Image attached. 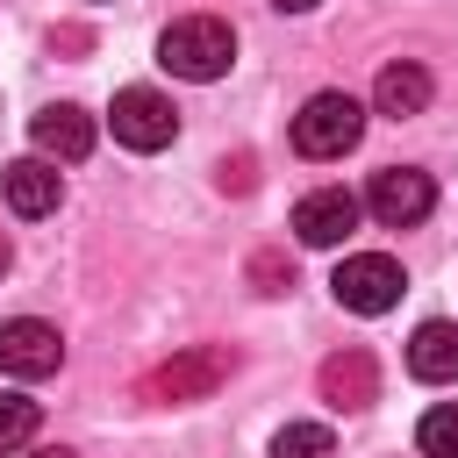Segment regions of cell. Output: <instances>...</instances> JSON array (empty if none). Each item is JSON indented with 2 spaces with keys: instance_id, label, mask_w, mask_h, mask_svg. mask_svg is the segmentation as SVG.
<instances>
[{
  "instance_id": "6da1fadb",
  "label": "cell",
  "mask_w": 458,
  "mask_h": 458,
  "mask_svg": "<svg viewBox=\"0 0 458 458\" xmlns=\"http://www.w3.org/2000/svg\"><path fill=\"white\" fill-rule=\"evenodd\" d=\"M157 64H165L172 79L208 86V79H222V72L236 64V36H229V21H215V14H179V21L157 36Z\"/></svg>"
},
{
  "instance_id": "7a4b0ae2",
  "label": "cell",
  "mask_w": 458,
  "mask_h": 458,
  "mask_svg": "<svg viewBox=\"0 0 458 458\" xmlns=\"http://www.w3.org/2000/svg\"><path fill=\"white\" fill-rule=\"evenodd\" d=\"M358 136H365V107L351 100V93H308L301 100V114H293V150L301 157H344V150H358Z\"/></svg>"
},
{
  "instance_id": "3957f363",
  "label": "cell",
  "mask_w": 458,
  "mask_h": 458,
  "mask_svg": "<svg viewBox=\"0 0 458 458\" xmlns=\"http://www.w3.org/2000/svg\"><path fill=\"white\" fill-rule=\"evenodd\" d=\"M107 129L122 150H165L179 136V107L157 93V86H122L114 107H107Z\"/></svg>"
},
{
  "instance_id": "277c9868",
  "label": "cell",
  "mask_w": 458,
  "mask_h": 458,
  "mask_svg": "<svg viewBox=\"0 0 458 458\" xmlns=\"http://www.w3.org/2000/svg\"><path fill=\"white\" fill-rule=\"evenodd\" d=\"M365 208H372V222H379V229H415V222L437 208V179H429V172H415V165H386V172H372Z\"/></svg>"
},
{
  "instance_id": "5b68a950",
  "label": "cell",
  "mask_w": 458,
  "mask_h": 458,
  "mask_svg": "<svg viewBox=\"0 0 458 458\" xmlns=\"http://www.w3.org/2000/svg\"><path fill=\"white\" fill-rule=\"evenodd\" d=\"M401 265L386 258V250H358V258H344L336 265V279H329V293L351 308V315H386L394 301H401Z\"/></svg>"
},
{
  "instance_id": "8992f818",
  "label": "cell",
  "mask_w": 458,
  "mask_h": 458,
  "mask_svg": "<svg viewBox=\"0 0 458 458\" xmlns=\"http://www.w3.org/2000/svg\"><path fill=\"white\" fill-rule=\"evenodd\" d=\"M229 351L222 344H193V351H179V358H165L150 379H143V394L150 401H208L222 379H229Z\"/></svg>"
},
{
  "instance_id": "52a82bcc",
  "label": "cell",
  "mask_w": 458,
  "mask_h": 458,
  "mask_svg": "<svg viewBox=\"0 0 458 458\" xmlns=\"http://www.w3.org/2000/svg\"><path fill=\"white\" fill-rule=\"evenodd\" d=\"M358 215H365L358 193H344V186H315V193L293 200V236H301L308 250H336V243L358 229Z\"/></svg>"
},
{
  "instance_id": "ba28073f",
  "label": "cell",
  "mask_w": 458,
  "mask_h": 458,
  "mask_svg": "<svg viewBox=\"0 0 458 458\" xmlns=\"http://www.w3.org/2000/svg\"><path fill=\"white\" fill-rule=\"evenodd\" d=\"M57 365H64V336L50 322H36V315L0 322V372L7 379H50Z\"/></svg>"
},
{
  "instance_id": "9c48e42d",
  "label": "cell",
  "mask_w": 458,
  "mask_h": 458,
  "mask_svg": "<svg viewBox=\"0 0 458 458\" xmlns=\"http://www.w3.org/2000/svg\"><path fill=\"white\" fill-rule=\"evenodd\" d=\"M0 193H7V208H14L21 222H36V215H57L64 179H57V165H50V157H14V165L0 172Z\"/></svg>"
},
{
  "instance_id": "30bf717a",
  "label": "cell",
  "mask_w": 458,
  "mask_h": 458,
  "mask_svg": "<svg viewBox=\"0 0 458 458\" xmlns=\"http://www.w3.org/2000/svg\"><path fill=\"white\" fill-rule=\"evenodd\" d=\"M29 136H36V150L43 157H57V165H79L86 150H93V114L86 107H72V100H57V107H43L36 122H29Z\"/></svg>"
},
{
  "instance_id": "8fae6325",
  "label": "cell",
  "mask_w": 458,
  "mask_h": 458,
  "mask_svg": "<svg viewBox=\"0 0 458 458\" xmlns=\"http://www.w3.org/2000/svg\"><path fill=\"white\" fill-rule=\"evenodd\" d=\"M322 401H329V408H372V401H379V365H372V351H336V358H322Z\"/></svg>"
},
{
  "instance_id": "7c38bea8",
  "label": "cell",
  "mask_w": 458,
  "mask_h": 458,
  "mask_svg": "<svg viewBox=\"0 0 458 458\" xmlns=\"http://www.w3.org/2000/svg\"><path fill=\"white\" fill-rule=\"evenodd\" d=\"M408 372L429 386H451L458 379V322H422L408 336Z\"/></svg>"
},
{
  "instance_id": "4fadbf2b",
  "label": "cell",
  "mask_w": 458,
  "mask_h": 458,
  "mask_svg": "<svg viewBox=\"0 0 458 458\" xmlns=\"http://www.w3.org/2000/svg\"><path fill=\"white\" fill-rule=\"evenodd\" d=\"M429 93H437V86H429V72H422V64H408V57H401V64H386V72L372 79V107H379V114H394V122H401V114H422V107H429Z\"/></svg>"
},
{
  "instance_id": "5bb4252c",
  "label": "cell",
  "mask_w": 458,
  "mask_h": 458,
  "mask_svg": "<svg viewBox=\"0 0 458 458\" xmlns=\"http://www.w3.org/2000/svg\"><path fill=\"white\" fill-rule=\"evenodd\" d=\"M415 451H422V458H458V401H437V408L415 422Z\"/></svg>"
},
{
  "instance_id": "9a60e30c",
  "label": "cell",
  "mask_w": 458,
  "mask_h": 458,
  "mask_svg": "<svg viewBox=\"0 0 458 458\" xmlns=\"http://www.w3.org/2000/svg\"><path fill=\"white\" fill-rule=\"evenodd\" d=\"M272 458H336V437L322 422H286L272 437Z\"/></svg>"
},
{
  "instance_id": "2e32d148",
  "label": "cell",
  "mask_w": 458,
  "mask_h": 458,
  "mask_svg": "<svg viewBox=\"0 0 458 458\" xmlns=\"http://www.w3.org/2000/svg\"><path fill=\"white\" fill-rule=\"evenodd\" d=\"M36 444V401L29 394H0V458Z\"/></svg>"
},
{
  "instance_id": "e0dca14e",
  "label": "cell",
  "mask_w": 458,
  "mask_h": 458,
  "mask_svg": "<svg viewBox=\"0 0 458 458\" xmlns=\"http://www.w3.org/2000/svg\"><path fill=\"white\" fill-rule=\"evenodd\" d=\"M250 279H258V293H279V286H293V265L272 258V250H258V258H250Z\"/></svg>"
},
{
  "instance_id": "ac0fdd59",
  "label": "cell",
  "mask_w": 458,
  "mask_h": 458,
  "mask_svg": "<svg viewBox=\"0 0 458 458\" xmlns=\"http://www.w3.org/2000/svg\"><path fill=\"white\" fill-rule=\"evenodd\" d=\"M222 186L243 193V186H250V157H222Z\"/></svg>"
},
{
  "instance_id": "d6986e66",
  "label": "cell",
  "mask_w": 458,
  "mask_h": 458,
  "mask_svg": "<svg viewBox=\"0 0 458 458\" xmlns=\"http://www.w3.org/2000/svg\"><path fill=\"white\" fill-rule=\"evenodd\" d=\"M21 458H79V451H64V444H21Z\"/></svg>"
},
{
  "instance_id": "ffe728a7",
  "label": "cell",
  "mask_w": 458,
  "mask_h": 458,
  "mask_svg": "<svg viewBox=\"0 0 458 458\" xmlns=\"http://www.w3.org/2000/svg\"><path fill=\"white\" fill-rule=\"evenodd\" d=\"M272 7H286V14H308V7H322V0H272Z\"/></svg>"
},
{
  "instance_id": "44dd1931",
  "label": "cell",
  "mask_w": 458,
  "mask_h": 458,
  "mask_svg": "<svg viewBox=\"0 0 458 458\" xmlns=\"http://www.w3.org/2000/svg\"><path fill=\"white\" fill-rule=\"evenodd\" d=\"M7 265H14V250H7V236H0V272H7Z\"/></svg>"
}]
</instances>
